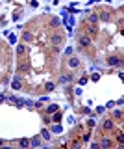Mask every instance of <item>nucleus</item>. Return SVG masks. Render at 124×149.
Wrapping results in <instances>:
<instances>
[{
    "instance_id": "obj_5",
    "label": "nucleus",
    "mask_w": 124,
    "mask_h": 149,
    "mask_svg": "<svg viewBox=\"0 0 124 149\" xmlns=\"http://www.w3.org/2000/svg\"><path fill=\"white\" fill-rule=\"evenodd\" d=\"M69 65H70V67H78V65H80V60H78V58H70Z\"/></svg>"
},
{
    "instance_id": "obj_13",
    "label": "nucleus",
    "mask_w": 124,
    "mask_h": 149,
    "mask_svg": "<svg viewBox=\"0 0 124 149\" xmlns=\"http://www.w3.org/2000/svg\"><path fill=\"white\" fill-rule=\"evenodd\" d=\"M21 145H22V147H28V145H30V142H28L26 138H22V140H21Z\"/></svg>"
},
{
    "instance_id": "obj_16",
    "label": "nucleus",
    "mask_w": 124,
    "mask_h": 149,
    "mask_svg": "<svg viewBox=\"0 0 124 149\" xmlns=\"http://www.w3.org/2000/svg\"><path fill=\"white\" fill-rule=\"evenodd\" d=\"M54 88H56V86L52 84V82H48V84H46V90H50V91H52V90H54Z\"/></svg>"
},
{
    "instance_id": "obj_8",
    "label": "nucleus",
    "mask_w": 124,
    "mask_h": 149,
    "mask_svg": "<svg viewBox=\"0 0 124 149\" xmlns=\"http://www.w3.org/2000/svg\"><path fill=\"white\" fill-rule=\"evenodd\" d=\"M57 112V106H56V104H50L48 106V114H56Z\"/></svg>"
},
{
    "instance_id": "obj_9",
    "label": "nucleus",
    "mask_w": 124,
    "mask_h": 149,
    "mask_svg": "<svg viewBox=\"0 0 124 149\" xmlns=\"http://www.w3.org/2000/svg\"><path fill=\"white\" fill-rule=\"evenodd\" d=\"M24 50H26L24 45H19V47H17V52H19V54H24Z\"/></svg>"
},
{
    "instance_id": "obj_15",
    "label": "nucleus",
    "mask_w": 124,
    "mask_h": 149,
    "mask_svg": "<svg viewBox=\"0 0 124 149\" xmlns=\"http://www.w3.org/2000/svg\"><path fill=\"white\" fill-rule=\"evenodd\" d=\"M69 80H70V77H67V75H63V77H61V82H63V84H65V82H69Z\"/></svg>"
},
{
    "instance_id": "obj_2",
    "label": "nucleus",
    "mask_w": 124,
    "mask_h": 149,
    "mask_svg": "<svg viewBox=\"0 0 124 149\" xmlns=\"http://www.w3.org/2000/svg\"><path fill=\"white\" fill-rule=\"evenodd\" d=\"M80 45H82V47H89L91 39H89V37H85V36H82V37H80Z\"/></svg>"
},
{
    "instance_id": "obj_10",
    "label": "nucleus",
    "mask_w": 124,
    "mask_h": 149,
    "mask_svg": "<svg viewBox=\"0 0 124 149\" xmlns=\"http://www.w3.org/2000/svg\"><path fill=\"white\" fill-rule=\"evenodd\" d=\"M109 145H111V142L107 140V138H104L102 140V147H109Z\"/></svg>"
},
{
    "instance_id": "obj_7",
    "label": "nucleus",
    "mask_w": 124,
    "mask_h": 149,
    "mask_svg": "<svg viewBox=\"0 0 124 149\" xmlns=\"http://www.w3.org/2000/svg\"><path fill=\"white\" fill-rule=\"evenodd\" d=\"M104 129H107V130L113 129V121H104Z\"/></svg>"
},
{
    "instance_id": "obj_17",
    "label": "nucleus",
    "mask_w": 124,
    "mask_h": 149,
    "mask_svg": "<svg viewBox=\"0 0 124 149\" xmlns=\"http://www.w3.org/2000/svg\"><path fill=\"white\" fill-rule=\"evenodd\" d=\"M52 24L54 26H59V19H52Z\"/></svg>"
},
{
    "instance_id": "obj_18",
    "label": "nucleus",
    "mask_w": 124,
    "mask_h": 149,
    "mask_svg": "<svg viewBox=\"0 0 124 149\" xmlns=\"http://www.w3.org/2000/svg\"><path fill=\"white\" fill-rule=\"evenodd\" d=\"M115 117H122V112L120 110H115Z\"/></svg>"
},
{
    "instance_id": "obj_3",
    "label": "nucleus",
    "mask_w": 124,
    "mask_h": 149,
    "mask_svg": "<svg viewBox=\"0 0 124 149\" xmlns=\"http://www.w3.org/2000/svg\"><path fill=\"white\" fill-rule=\"evenodd\" d=\"M107 64H109V65H118V64H120V60H118L117 56H111L109 60H107Z\"/></svg>"
},
{
    "instance_id": "obj_1",
    "label": "nucleus",
    "mask_w": 124,
    "mask_h": 149,
    "mask_svg": "<svg viewBox=\"0 0 124 149\" xmlns=\"http://www.w3.org/2000/svg\"><path fill=\"white\" fill-rule=\"evenodd\" d=\"M87 21H89L91 26H96V24H98V15H89V17H87Z\"/></svg>"
},
{
    "instance_id": "obj_6",
    "label": "nucleus",
    "mask_w": 124,
    "mask_h": 149,
    "mask_svg": "<svg viewBox=\"0 0 124 149\" xmlns=\"http://www.w3.org/2000/svg\"><path fill=\"white\" fill-rule=\"evenodd\" d=\"M61 41H63L61 36H52V43H54V45H61Z\"/></svg>"
},
{
    "instance_id": "obj_14",
    "label": "nucleus",
    "mask_w": 124,
    "mask_h": 149,
    "mask_svg": "<svg viewBox=\"0 0 124 149\" xmlns=\"http://www.w3.org/2000/svg\"><path fill=\"white\" fill-rule=\"evenodd\" d=\"M52 132H61V127H59V125H54V129H52Z\"/></svg>"
},
{
    "instance_id": "obj_11",
    "label": "nucleus",
    "mask_w": 124,
    "mask_h": 149,
    "mask_svg": "<svg viewBox=\"0 0 124 149\" xmlns=\"http://www.w3.org/2000/svg\"><path fill=\"white\" fill-rule=\"evenodd\" d=\"M43 138H45V140H50V132H48V130H43Z\"/></svg>"
},
{
    "instance_id": "obj_12",
    "label": "nucleus",
    "mask_w": 124,
    "mask_h": 149,
    "mask_svg": "<svg viewBox=\"0 0 124 149\" xmlns=\"http://www.w3.org/2000/svg\"><path fill=\"white\" fill-rule=\"evenodd\" d=\"M30 145H34V147H37V145H39V138H34V140L30 142Z\"/></svg>"
},
{
    "instance_id": "obj_4",
    "label": "nucleus",
    "mask_w": 124,
    "mask_h": 149,
    "mask_svg": "<svg viewBox=\"0 0 124 149\" xmlns=\"http://www.w3.org/2000/svg\"><path fill=\"white\" fill-rule=\"evenodd\" d=\"M11 88H13V90H19V88H21V80H19L17 77L13 78V82H11Z\"/></svg>"
}]
</instances>
